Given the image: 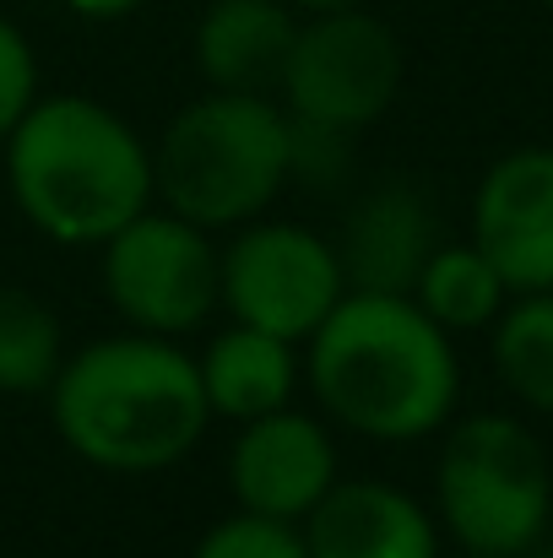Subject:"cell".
<instances>
[{"mask_svg":"<svg viewBox=\"0 0 553 558\" xmlns=\"http://www.w3.org/2000/svg\"><path fill=\"white\" fill-rule=\"evenodd\" d=\"M304 379L332 423L380 445L440 434L461 401L456 337L440 331L412 293L348 288L304 337Z\"/></svg>","mask_w":553,"mask_h":558,"instance_id":"obj_1","label":"cell"},{"mask_svg":"<svg viewBox=\"0 0 553 558\" xmlns=\"http://www.w3.org/2000/svg\"><path fill=\"white\" fill-rule=\"evenodd\" d=\"M44 396L65 450L120 477L180 466L212 423L195 359L175 337L147 331L87 342L60 364Z\"/></svg>","mask_w":553,"mask_h":558,"instance_id":"obj_2","label":"cell"},{"mask_svg":"<svg viewBox=\"0 0 553 558\" xmlns=\"http://www.w3.org/2000/svg\"><path fill=\"white\" fill-rule=\"evenodd\" d=\"M0 147L16 211L55 244H104L153 206V147L98 98L38 93Z\"/></svg>","mask_w":553,"mask_h":558,"instance_id":"obj_3","label":"cell"},{"mask_svg":"<svg viewBox=\"0 0 553 558\" xmlns=\"http://www.w3.org/2000/svg\"><path fill=\"white\" fill-rule=\"evenodd\" d=\"M288 185V109L266 93L184 104L153 147V201L201 228H239Z\"/></svg>","mask_w":553,"mask_h":558,"instance_id":"obj_4","label":"cell"},{"mask_svg":"<svg viewBox=\"0 0 553 558\" xmlns=\"http://www.w3.org/2000/svg\"><path fill=\"white\" fill-rule=\"evenodd\" d=\"M434 466L440 526L467 554L521 558L553 526V466L543 439L505 412L445 423Z\"/></svg>","mask_w":553,"mask_h":558,"instance_id":"obj_5","label":"cell"},{"mask_svg":"<svg viewBox=\"0 0 553 558\" xmlns=\"http://www.w3.org/2000/svg\"><path fill=\"white\" fill-rule=\"evenodd\" d=\"M401 76H407V54L390 22H380L364 5H342L299 22L277 93L293 120L359 136L390 114Z\"/></svg>","mask_w":553,"mask_h":558,"instance_id":"obj_6","label":"cell"},{"mask_svg":"<svg viewBox=\"0 0 553 558\" xmlns=\"http://www.w3.org/2000/svg\"><path fill=\"white\" fill-rule=\"evenodd\" d=\"M98 277L104 299L131 331L147 337H184L201 331L217 310V244L212 228L180 211H136L104 244Z\"/></svg>","mask_w":553,"mask_h":558,"instance_id":"obj_7","label":"cell"},{"mask_svg":"<svg viewBox=\"0 0 553 558\" xmlns=\"http://www.w3.org/2000/svg\"><path fill=\"white\" fill-rule=\"evenodd\" d=\"M342 293H348V277H342L337 244L304 222L250 217L217 250V304L239 326L288 337L299 348L332 315Z\"/></svg>","mask_w":553,"mask_h":558,"instance_id":"obj_8","label":"cell"},{"mask_svg":"<svg viewBox=\"0 0 553 558\" xmlns=\"http://www.w3.org/2000/svg\"><path fill=\"white\" fill-rule=\"evenodd\" d=\"M337 477L342 472H337V439H332V428L321 417L299 412V407L261 412V417L239 423V434H233L228 494L250 515L299 526Z\"/></svg>","mask_w":553,"mask_h":558,"instance_id":"obj_9","label":"cell"},{"mask_svg":"<svg viewBox=\"0 0 553 558\" xmlns=\"http://www.w3.org/2000/svg\"><path fill=\"white\" fill-rule=\"evenodd\" d=\"M472 244L510 293L553 288V147H516L472 190Z\"/></svg>","mask_w":553,"mask_h":558,"instance_id":"obj_10","label":"cell"},{"mask_svg":"<svg viewBox=\"0 0 553 558\" xmlns=\"http://www.w3.org/2000/svg\"><path fill=\"white\" fill-rule=\"evenodd\" d=\"M299 532L310 558H440V521L380 477H337Z\"/></svg>","mask_w":553,"mask_h":558,"instance_id":"obj_11","label":"cell"},{"mask_svg":"<svg viewBox=\"0 0 553 558\" xmlns=\"http://www.w3.org/2000/svg\"><path fill=\"white\" fill-rule=\"evenodd\" d=\"M434 244H440V222H434L429 195L407 180H385L353 201L337 239V260H342L348 288L412 293Z\"/></svg>","mask_w":553,"mask_h":558,"instance_id":"obj_12","label":"cell"},{"mask_svg":"<svg viewBox=\"0 0 553 558\" xmlns=\"http://www.w3.org/2000/svg\"><path fill=\"white\" fill-rule=\"evenodd\" d=\"M299 11L288 0H212L195 22L190 54L212 93H277Z\"/></svg>","mask_w":553,"mask_h":558,"instance_id":"obj_13","label":"cell"},{"mask_svg":"<svg viewBox=\"0 0 553 558\" xmlns=\"http://www.w3.org/2000/svg\"><path fill=\"white\" fill-rule=\"evenodd\" d=\"M195 374H201L212 417L250 423L261 412L293 407L299 379H304V353L288 337H272V331L233 320L228 331H217L206 342V353L195 359Z\"/></svg>","mask_w":553,"mask_h":558,"instance_id":"obj_14","label":"cell"},{"mask_svg":"<svg viewBox=\"0 0 553 558\" xmlns=\"http://www.w3.org/2000/svg\"><path fill=\"white\" fill-rule=\"evenodd\" d=\"M412 304L440 331L461 337V331H489L500 320V310L510 304V288L494 271V260L467 239V244H434V255L423 260V271L412 282Z\"/></svg>","mask_w":553,"mask_h":558,"instance_id":"obj_15","label":"cell"},{"mask_svg":"<svg viewBox=\"0 0 553 558\" xmlns=\"http://www.w3.org/2000/svg\"><path fill=\"white\" fill-rule=\"evenodd\" d=\"M494 331V374L500 385L538 417H553V288L510 293Z\"/></svg>","mask_w":553,"mask_h":558,"instance_id":"obj_16","label":"cell"},{"mask_svg":"<svg viewBox=\"0 0 553 558\" xmlns=\"http://www.w3.org/2000/svg\"><path fill=\"white\" fill-rule=\"evenodd\" d=\"M60 364V315L27 288H0V396H44Z\"/></svg>","mask_w":553,"mask_h":558,"instance_id":"obj_17","label":"cell"},{"mask_svg":"<svg viewBox=\"0 0 553 558\" xmlns=\"http://www.w3.org/2000/svg\"><path fill=\"white\" fill-rule=\"evenodd\" d=\"M190 558H310L304 532L288 521H266L250 510H233L228 521H217Z\"/></svg>","mask_w":553,"mask_h":558,"instance_id":"obj_18","label":"cell"},{"mask_svg":"<svg viewBox=\"0 0 553 558\" xmlns=\"http://www.w3.org/2000/svg\"><path fill=\"white\" fill-rule=\"evenodd\" d=\"M33 98H38V54L27 33L11 16H0V142L33 109Z\"/></svg>","mask_w":553,"mask_h":558,"instance_id":"obj_19","label":"cell"},{"mask_svg":"<svg viewBox=\"0 0 553 558\" xmlns=\"http://www.w3.org/2000/svg\"><path fill=\"white\" fill-rule=\"evenodd\" d=\"M142 0H65V11L87 16V22H115V16H131Z\"/></svg>","mask_w":553,"mask_h":558,"instance_id":"obj_20","label":"cell"},{"mask_svg":"<svg viewBox=\"0 0 553 558\" xmlns=\"http://www.w3.org/2000/svg\"><path fill=\"white\" fill-rule=\"evenodd\" d=\"M288 5L304 16H321V11H342V5H364V0H288Z\"/></svg>","mask_w":553,"mask_h":558,"instance_id":"obj_21","label":"cell"},{"mask_svg":"<svg viewBox=\"0 0 553 558\" xmlns=\"http://www.w3.org/2000/svg\"><path fill=\"white\" fill-rule=\"evenodd\" d=\"M521 558H553V526H549V532H543V537H538V543H532V548H527Z\"/></svg>","mask_w":553,"mask_h":558,"instance_id":"obj_22","label":"cell"},{"mask_svg":"<svg viewBox=\"0 0 553 558\" xmlns=\"http://www.w3.org/2000/svg\"><path fill=\"white\" fill-rule=\"evenodd\" d=\"M456 558H494V554H467V548H461V554H456Z\"/></svg>","mask_w":553,"mask_h":558,"instance_id":"obj_23","label":"cell"},{"mask_svg":"<svg viewBox=\"0 0 553 558\" xmlns=\"http://www.w3.org/2000/svg\"><path fill=\"white\" fill-rule=\"evenodd\" d=\"M543 11H549V16H553V0H543Z\"/></svg>","mask_w":553,"mask_h":558,"instance_id":"obj_24","label":"cell"}]
</instances>
